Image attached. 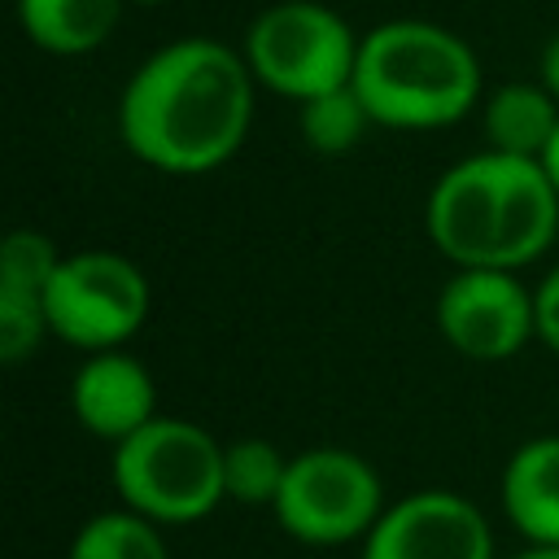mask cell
I'll return each mask as SVG.
<instances>
[{"instance_id": "obj_1", "label": "cell", "mask_w": 559, "mask_h": 559, "mask_svg": "<svg viewBox=\"0 0 559 559\" xmlns=\"http://www.w3.org/2000/svg\"><path fill=\"white\" fill-rule=\"evenodd\" d=\"M258 79L240 48L183 35L153 48L118 96L127 153L162 175H210L227 166L253 127Z\"/></svg>"}, {"instance_id": "obj_2", "label": "cell", "mask_w": 559, "mask_h": 559, "mask_svg": "<svg viewBox=\"0 0 559 559\" xmlns=\"http://www.w3.org/2000/svg\"><path fill=\"white\" fill-rule=\"evenodd\" d=\"M424 227L454 271H524L559 236V192L542 162L485 148L437 175Z\"/></svg>"}, {"instance_id": "obj_3", "label": "cell", "mask_w": 559, "mask_h": 559, "mask_svg": "<svg viewBox=\"0 0 559 559\" xmlns=\"http://www.w3.org/2000/svg\"><path fill=\"white\" fill-rule=\"evenodd\" d=\"M354 92L376 127L441 131L480 105V61L441 22L389 17L358 44Z\"/></svg>"}, {"instance_id": "obj_4", "label": "cell", "mask_w": 559, "mask_h": 559, "mask_svg": "<svg viewBox=\"0 0 559 559\" xmlns=\"http://www.w3.org/2000/svg\"><path fill=\"white\" fill-rule=\"evenodd\" d=\"M109 480L127 511L153 524H197L227 502L223 441L192 419L157 415L114 445Z\"/></svg>"}, {"instance_id": "obj_5", "label": "cell", "mask_w": 559, "mask_h": 559, "mask_svg": "<svg viewBox=\"0 0 559 559\" xmlns=\"http://www.w3.org/2000/svg\"><path fill=\"white\" fill-rule=\"evenodd\" d=\"M358 44L362 35H354V26L332 4L275 0L249 22L240 52L258 87L306 105L323 92L354 83Z\"/></svg>"}, {"instance_id": "obj_6", "label": "cell", "mask_w": 559, "mask_h": 559, "mask_svg": "<svg viewBox=\"0 0 559 559\" xmlns=\"http://www.w3.org/2000/svg\"><path fill=\"white\" fill-rule=\"evenodd\" d=\"M384 507V480L358 450L314 445L288 459L271 511L280 528L306 546H345L362 542Z\"/></svg>"}, {"instance_id": "obj_7", "label": "cell", "mask_w": 559, "mask_h": 559, "mask_svg": "<svg viewBox=\"0 0 559 559\" xmlns=\"http://www.w3.org/2000/svg\"><path fill=\"white\" fill-rule=\"evenodd\" d=\"M148 301H153L148 280L127 253L114 249L66 253L44 293L48 336L83 354L122 349L144 328Z\"/></svg>"}, {"instance_id": "obj_8", "label": "cell", "mask_w": 559, "mask_h": 559, "mask_svg": "<svg viewBox=\"0 0 559 559\" xmlns=\"http://www.w3.org/2000/svg\"><path fill=\"white\" fill-rule=\"evenodd\" d=\"M441 341L472 362H507L537 341L533 288L515 271H454L432 306Z\"/></svg>"}, {"instance_id": "obj_9", "label": "cell", "mask_w": 559, "mask_h": 559, "mask_svg": "<svg viewBox=\"0 0 559 559\" xmlns=\"http://www.w3.org/2000/svg\"><path fill=\"white\" fill-rule=\"evenodd\" d=\"M362 559H493L485 511L454 489H419L384 507Z\"/></svg>"}, {"instance_id": "obj_10", "label": "cell", "mask_w": 559, "mask_h": 559, "mask_svg": "<svg viewBox=\"0 0 559 559\" xmlns=\"http://www.w3.org/2000/svg\"><path fill=\"white\" fill-rule=\"evenodd\" d=\"M70 411L92 437L118 445L157 419V384L135 354L100 349L79 362L70 380Z\"/></svg>"}, {"instance_id": "obj_11", "label": "cell", "mask_w": 559, "mask_h": 559, "mask_svg": "<svg viewBox=\"0 0 559 559\" xmlns=\"http://www.w3.org/2000/svg\"><path fill=\"white\" fill-rule=\"evenodd\" d=\"M507 524L528 546H559V432L528 437L511 450L498 480Z\"/></svg>"}, {"instance_id": "obj_12", "label": "cell", "mask_w": 559, "mask_h": 559, "mask_svg": "<svg viewBox=\"0 0 559 559\" xmlns=\"http://www.w3.org/2000/svg\"><path fill=\"white\" fill-rule=\"evenodd\" d=\"M122 4L127 0H17V26L52 57H83L118 31Z\"/></svg>"}, {"instance_id": "obj_13", "label": "cell", "mask_w": 559, "mask_h": 559, "mask_svg": "<svg viewBox=\"0 0 559 559\" xmlns=\"http://www.w3.org/2000/svg\"><path fill=\"white\" fill-rule=\"evenodd\" d=\"M480 127L493 153L537 162L559 127V100L542 83H498L480 105Z\"/></svg>"}, {"instance_id": "obj_14", "label": "cell", "mask_w": 559, "mask_h": 559, "mask_svg": "<svg viewBox=\"0 0 559 559\" xmlns=\"http://www.w3.org/2000/svg\"><path fill=\"white\" fill-rule=\"evenodd\" d=\"M66 559H170L162 524L118 507V511H96L92 520L79 524L70 537Z\"/></svg>"}, {"instance_id": "obj_15", "label": "cell", "mask_w": 559, "mask_h": 559, "mask_svg": "<svg viewBox=\"0 0 559 559\" xmlns=\"http://www.w3.org/2000/svg\"><path fill=\"white\" fill-rule=\"evenodd\" d=\"M61 258L66 253L52 245V236H44L35 227L9 231L0 245V301L44 310V293H48Z\"/></svg>"}, {"instance_id": "obj_16", "label": "cell", "mask_w": 559, "mask_h": 559, "mask_svg": "<svg viewBox=\"0 0 559 559\" xmlns=\"http://www.w3.org/2000/svg\"><path fill=\"white\" fill-rule=\"evenodd\" d=\"M288 459L293 454H284L266 437H240V441L223 445V489H227V502L275 507L284 472H288Z\"/></svg>"}, {"instance_id": "obj_17", "label": "cell", "mask_w": 559, "mask_h": 559, "mask_svg": "<svg viewBox=\"0 0 559 559\" xmlns=\"http://www.w3.org/2000/svg\"><path fill=\"white\" fill-rule=\"evenodd\" d=\"M367 127H376V122H371L362 96L354 92V83H349V87H336V92H323V96H314V100H306V105H297V131H301L306 148H314V153H323V157L349 153V148L367 135Z\"/></svg>"}, {"instance_id": "obj_18", "label": "cell", "mask_w": 559, "mask_h": 559, "mask_svg": "<svg viewBox=\"0 0 559 559\" xmlns=\"http://www.w3.org/2000/svg\"><path fill=\"white\" fill-rule=\"evenodd\" d=\"M533 310H537V341L559 358V266H550L537 288H533Z\"/></svg>"}, {"instance_id": "obj_19", "label": "cell", "mask_w": 559, "mask_h": 559, "mask_svg": "<svg viewBox=\"0 0 559 559\" xmlns=\"http://www.w3.org/2000/svg\"><path fill=\"white\" fill-rule=\"evenodd\" d=\"M537 83L559 100V35H550L546 48H542V74H537Z\"/></svg>"}, {"instance_id": "obj_20", "label": "cell", "mask_w": 559, "mask_h": 559, "mask_svg": "<svg viewBox=\"0 0 559 559\" xmlns=\"http://www.w3.org/2000/svg\"><path fill=\"white\" fill-rule=\"evenodd\" d=\"M542 170H546V179H550V188L559 192V127H555V135H550V144L542 148Z\"/></svg>"}, {"instance_id": "obj_21", "label": "cell", "mask_w": 559, "mask_h": 559, "mask_svg": "<svg viewBox=\"0 0 559 559\" xmlns=\"http://www.w3.org/2000/svg\"><path fill=\"white\" fill-rule=\"evenodd\" d=\"M511 559H559V546H528V550H520Z\"/></svg>"}, {"instance_id": "obj_22", "label": "cell", "mask_w": 559, "mask_h": 559, "mask_svg": "<svg viewBox=\"0 0 559 559\" xmlns=\"http://www.w3.org/2000/svg\"><path fill=\"white\" fill-rule=\"evenodd\" d=\"M127 4H166V0H127Z\"/></svg>"}]
</instances>
